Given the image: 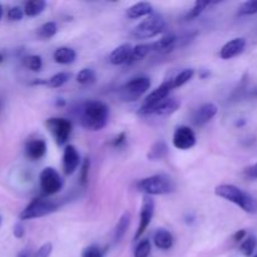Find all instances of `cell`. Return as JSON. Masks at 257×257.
Listing matches in <instances>:
<instances>
[{
    "mask_svg": "<svg viewBox=\"0 0 257 257\" xmlns=\"http://www.w3.org/2000/svg\"><path fill=\"white\" fill-rule=\"evenodd\" d=\"M82 257H103V252L98 245H89L82 251Z\"/></svg>",
    "mask_w": 257,
    "mask_h": 257,
    "instance_id": "obj_35",
    "label": "cell"
},
{
    "mask_svg": "<svg viewBox=\"0 0 257 257\" xmlns=\"http://www.w3.org/2000/svg\"><path fill=\"white\" fill-rule=\"evenodd\" d=\"M153 14L152 4L147 2L136 3L127 9V17L130 19H140L143 17H151Z\"/></svg>",
    "mask_w": 257,
    "mask_h": 257,
    "instance_id": "obj_19",
    "label": "cell"
},
{
    "mask_svg": "<svg viewBox=\"0 0 257 257\" xmlns=\"http://www.w3.org/2000/svg\"><path fill=\"white\" fill-rule=\"evenodd\" d=\"M176 186L172 178L166 175H153L137 182V190L146 196H163L172 193Z\"/></svg>",
    "mask_w": 257,
    "mask_h": 257,
    "instance_id": "obj_3",
    "label": "cell"
},
{
    "mask_svg": "<svg viewBox=\"0 0 257 257\" xmlns=\"http://www.w3.org/2000/svg\"><path fill=\"white\" fill-rule=\"evenodd\" d=\"M70 79V74L67 72H59L57 74H54L53 77H50L49 79L45 80V85L50 88H60L62 85H64L68 80Z\"/></svg>",
    "mask_w": 257,
    "mask_h": 257,
    "instance_id": "obj_28",
    "label": "cell"
},
{
    "mask_svg": "<svg viewBox=\"0 0 257 257\" xmlns=\"http://www.w3.org/2000/svg\"><path fill=\"white\" fill-rule=\"evenodd\" d=\"M80 166V155L73 145L65 146L63 152V171L65 176H72Z\"/></svg>",
    "mask_w": 257,
    "mask_h": 257,
    "instance_id": "obj_13",
    "label": "cell"
},
{
    "mask_svg": "<svg viewBox=\"0 0 257 257\" xmlns=\"http://www.w3.org/2000/svg\"><path fill=\"white\" fill-rule=\"evenodd\" d=\"M256 247H257V238L253 235H250V236H247V237H246L242 242H241L240 251L243 256L250 257L253 255Z\"/></svg>",
    "mask_w": 257,
    "mask_h": 257,
    "instance_id": "obj_27",
    "label": "cell"
},
{
    "mask_svg": "<svg viewBox=\"0 0 257 257\" xmlns=\"http://www.w3.org/2000/svg\"><path fill=\"white\" fill-rule=\"evenodd\" d=\"M255 94L257 95V88H256V89H255Z\"/></svg>",
    "mask_w": 257,
    "mask_h": 257,
    "instance_id": "obj_45",
    "label": "cell"
},
{
    "mask_svg": "<svg viewBox=\"0 0 257 257\" xmlns=\"http://www.w3.org/2000/svg\"><path fill=\"white\" fill-rule=\"evenodd\" d=\"M215 193L218 197L238 206L241 210L247 213H255L257 211V203L251 195L238 188L235 185H220L215 188Z\"/></svg>",
    "mask_w": 257,
    "mask_h": 257,
    "instance_id": "obj_2",
    "label": "cell"
},
{
    "mask_svg": "<svg viewBox=\"0 0 257 257\" xmlns=\"http://www.w3.org/2000/svg\"><path fill=\"white\" fill-rule=\"evenodd\" d=\"M197 142L195 132L188 125H180L175 130L172 137V143L175 148L180 151H188L193 148Z\"/></svg>",
    "mask_w": 257,
    "mask_h": 257,
    "instance_id": "obj_10",
    "label": "cell"
},
{
    "mask_svg": "<svg viewBox=\"0 0 257 257\" xmlns=\"http://www.w3.org/2000/svg\"><path fill=\"white\" fill-rule=\"evenodd\" d=\"M246 237H247V236H246V231L240 230V231H237L235 235H233V241H235V242H240V241L242 242Z\"/></svg>",
    "mask_w": 257,
    "mask_h": 257,
    "instance_id": "obj_41",
    "label": "cell"
},
{
    "mask_svg": "<svg viewBox=\"0 0 257 257\" xmlns=\"http://www.w3.org/2000/svg\"><path fill=\"white\" fill-rule=\"evenodd\" d=\"M58 208V203L44 197H37L20 212L19 218L22 221L40 218L44 216L55 212Z\"/></svg>",
    "mask_w": 257,
    "mask_h": 257,
    "instance_id": "obj_5",
    "label": "cell"
},
{
    "mask_svg": "<svg viewBox=\"0 0 257 257\" xmlns=\"http://www.w3.org/2000/svg\"><path fill=\"white\" fill-rule=\"evenodd\" d=\"M252 257H257V253H255V255H253Z\"/></svg>",
    "mask_w": 257,
    "mask_h": 257,
    "instance_id": "obj_46",
    "label": "cell"
},
{
    "mask_svg": "<svg viewBox=\"0 0 257 257\" xmlns=\"http://www.w3.org/2000/svg\"><path fill=\"white\" fill-rule=\"evenodd\" d=\"M245 175L250 178H257V163L250 166L245 170Z\"/></svg>",
    "mask_w": 257,
    "mask_h": 257,
    "instance_id": "obj_40",
    "label": "cell"
},
{
    "mask_svg": "<svg viewBox=\"0 0 257 257\" xmlns=\"http://www.w3.org/2000/svg\"><path fill=\"white\" fill-rule=\"evenodd\" d=\"M45 127L49 131L58 146H64L72 135L73 124L69 119L62 117L48 118L45 120Z\"/></svg>",
    "mask_w": 257,
    "mask_h": 257,
    "instance_id": "obj_6",
    "label": "cell"
},
{
    "mask_svg": "<svg viewBox=\"0 0 257 257\" xmlns=\"http://www.w3.org/2000/svg\"><path fill=\"white\" fill-rule=\"evenodd\" d=\"M2 15H3V8L2 5H0V19H2Z\"/></svg>",
    "mask_w": 257,
    "mask_h": 257,
    "instance_id": "obj_44",
    "label": "cell"
},
{
    "mask_svg": "<svg viewBox=\"0 0 257 257\" xmlns=\"http://www.w3.org/2000/svg\"><path fill=\"white\" fill-rule=\"evenodd\" d=\"M167 155H168L167 143H166L165 141H157V142L153 143L152 147H151L150 152H148L147 155V158L150 161H160V160H163Z\"/></svg>",
    "mask_w": 257,
    "mask_h": 257,
    "instance_id": "obj_23",
    "label": "cell"
},
{
    "mask_svg": "<svg viewBox=\"0 0 257 257\" xmlns=\"http://www.w3.org/2000/svg\"><path fill=\"white\" fill-rule=\"evenodd\" d=\"M25 153L33 161H38L43 158L47 153V142L44 140H30L25 145Z\"/></svg>",
    "mask_w": 257,
    "mask_h": 257,
    "instance_id": "obj_17",
    "label": "cell"
},
{
    "mask_svg": "<svg viewBox=\"0 0 257 257\" xmlns=\"http://www.w3.org/2000/svg\"><path fill=\"white\" fill-rule=\"evenodd\" d=\"M124 137H125V135H124V133H120V135L118 136L117 138H115V140H114V142H112V145H113V146H115V147H118V146H119L120 143H123V142H124V140H125Z\"/></svg>",
    "mask_w": 257,
    "mask_h": 257,
    "instance_id": "obj_42",
    "label": "cell"
},
{
    "mask_svg": "<svg viewBox=\"0 0 257 257\" xmlns=\"http://www.w3.org/2000/svg\"><path fill=\"white\" fill-rule=\"evenodd\" d=\"M130 225H131V215L128 212H124L122 216H120L117 225H115L114 227V235H113V237H114V242H120V241L123 240V237H124L125 233H127Z\"/></svg>",
    "mask_w": 257,
    "mask_h": 257,
    "instance_id": "obj_22",
    "label": "cell"
},
{
    "mask_svg": "<svg viewBox=\"0 0 257 257\" xmlns=\"http://www.w3.org/2000/svg\"><path fill=\"white\" fill-rule=\"evenodd\" d=\"M153 215H155V200L151 196L143 197L142 206H141L140 212V223H138L137 231L135 233V240L137 241L141 236L145 233V231L150 227L152 222Z\"/></svg>",
    "mask_w": 257,
    "mask_h": 257,
    "instance_id": "obj_9",
    "label": "cell"
},
{
    "mask_svg": "<svg viewBox=\"0 0 257 257\" xmlns=\"http://www.w3.org/2000/svg\"><path fill=\"white\" fill-rule=\"evenodd\" d=\"M246 48V39L245 38H233L230 42L223 44V47L220 50L221 59L228 60L232 58L237 57L241 53H243Z\"/></svg>",
    "mask_w": 257,
    "mask_h": 257,
    "instance_id": "obj_14",
    "label": "cell"
},
{
    "mask_svg": "<svg viewBox=\"0 0 257 257\" xmlns=\"http://www.w3.org/2000/svg\"><path fill=\"white\" fill-rule=\"evenodd\" d=\"M133 47L130 43H124V44L119 45V47L115 48L112 53L109 54V63L113 65H123L128 64L131 59V55H132Z\"/></svg>",
    "mask_w": 257,
    "mask_h": 257,
    "instance_id": "obj_16",
    "label": "cell"
},
{
    "mask_svg": "<svg viewBox=\"0 0 257 257\" xmlns=\"http://www.w3.org/2000/svg\"><path fill=\"white\" fill-rule=\"evenodd\" d=\"M173 242H175V238H173V235L166 228H160L155 232L153 235V243L157 248L163 251H167L170 248H172Z\"/></svg>",
    "mask_w": 257,
    "mask_h": 257,
    "instance_id": "obj_18",
    "label": "cell"
},
{
    "mask_svg": "<svg viewBox=\"0 0 257 257\" xmlns=\"http://www.w3.org/2000/svg\"><path fill=\"white\" fill-rule=\"evenodd\" d=\"M89 168H90V162L88 158H85L82 163V167H80V182L82 185H87L88 182V177H89Z\"/></svg>",
    "mask_w": 257,
    "mask_h": 257,
    "instance_id": "obj_37",
    "label": "cell"
},
{
    "mask_svg": "<svg viewBox=\"0 0 257 257\" xmlns=\"http://www.w3.org/2000/svg\"><path fill=\"white\" fill-rule=\"evenodd\" d=\"M172 89H173L172 79L163 82L160 87L156 88L153 92H151L150 94L146 97L145 102L142 103V105H141L140 108V114L141 113L146 112V110H148L150 108L155 107L156 104H158V103H161L162 100H165L166 98H168V95H170L171 90Z\"/></svg>",
    "mask_w": 257,
    "mask_h": 257,
    "instance_id": "obj_11",
    "label": "cell"
},
{
    "mask_svg": "<svg viewBox=\"0 0 257 257\" xmlns=\"http://www.w3.org/2000/svg\"><path fill=\"white\" fill-rule=\"evenodd\" d=\"M180 100L176 98H166L161 103L156 104L155 107L150 108L146 112L141 113L142 115H157V117H167V115L173 114L176 110L180 108Z\"/></svg>",
    "mask_w": 257,
    "mask_h": 257,
    "instance_id": "obj_12",
    "label": "cell"
},
{
    "mask_svg": "<svg viewBox=\"0 0 257 257\" xmlns=\"http://www.w3.org/2000/svg\"><path fill=\"white\" fill-rule=\"evenodd\" d=\"M39 183L40 190L43 191V195L45 196L55 195L63 188L62 176L53 167H45L40 172Z\"/></svg>",
    "mask_w": 257,
    "mask_h": 257,
    "instance_id": "obj_8",
    "label": "cell"
},
{
    "mask_svg": "<svg viewBox=\"0 0 257 257\" xmlns=\"http://www.w3.org/2000/svg\"><path fill=\"white\" fill-rule=\"evenodd\" d=\"M152 52V44H138L133 47L132 55L128 62V64H135V63L140 62V60L145 59L150 53Z\"/></svg>",
    "mask_w": 257,
    "mask_h": 257,
    "instance_id": "obj_25",
    "label": "cell"
},
{
    "mask_svg": "<svg viewBox=\"0 0 257 257\" xmlns=\"http://www.w3.org/2000/svg\"><path fill=\"white\" fill-rule=\"evenodd\" d=\"M23 65L33 72H39L43 67V60L39 55H28L23 58Z\"/></svg>",
    "mask_w": 257,
    "mask_h": 257,
    "instance_id": "obj_31",
    "label": "cell"
},
{
    "mask_svg": "<svg viewBox=\"0 0 257 257\" xmlns=\"http://www.w3.org/2000/svg\"><path fill=\"white\" fill-rule=\"evenodd\" d=\"M0 222H2V217H0Z\"/></svg>",
    "mask_w": 257,
    "mask_h": 257,
    "instance_id": "obj_47",
    "label": "cell"
},
{
    "mask_svg": "<svg viewBox=\"0 0 257 257\" xmlns=\"http://www.w3.org/2000/svg\"><path fill=\"white\" fill-rule=\"evenodd\" d=\"M238 14L240 15H252L257 14V0H250V2H245L238 9Z\"/></svg>",
    "mask_w": 257,
    "mask_h": 257,
    "instance_id": "obj_34",
    "label": "cell"
},
{
    "mask_svg": "<svg viewBox=\"0 0 257 257\" xmlns=\"http://www.w3.org/2000/svg\"><path fill=\"white\" fill-rule=\"evenodd\" d=\"M212 4L211 2H202V0H197V2L195 3V5H193L192 9L190 10V12L186 14L185 19L186 20H192V19H196V18L200 17L201 14H202L203 10L206 9L207 7H210V5Z\"/></svg>",
    "mask_w": 257,
    "mask_h": 257,
    "instance_id": "obj_32",
    "label": "cell"
},
{
    "mask_svg": "<svg viewBox=\"0 0 257 257\" xmlns=\"http://www.w3.org/2000/svg\"><path fill=\"white\" fill-rule=\"evenodd\" d=\"M13 233H14V236L17 238H22L23 236L25 235V228L22 222H18L17 225L14 226V228H13Z\"/></svg>",
    "mask_w": 257,
    "mask_h": 257,
    "instance_id": "obj_39",
    "label": "cell"
},
{
    "mask_svg": "<svg viewBox=\"0 0 257 257\" xmlns=\"http://www.w3.org/2000/svg\"><path fill=\"white\" fill-rule=\"evenodd\" d=\"M151 87V80L147 77H136L128 80L120 87L119 97L124 102H135L145 94Z\"/></svg>",
    "mask_w": 257,
    "mask_h": 257,
    "instance_id": "obj_7",
    "label": "cell"
},
{
    "mask_svg": "<svg viewBox=\"0 0 257 257\" xmlns=\"http://www.w3.org/2000/svg\"><path fill=\"white\" fill-rule=\"evenodd\" d=\"M58 32V27L54 22H48L44 23L42 27H39V29L37 30L38 37L42 38V39H50V38L54 37Z\"/></svg>",
    "mask_w": 257,
    "mask_h": 257,
    "instance_id": "obj_29",
    "label": "cell"
},
{
    "mask_svg": "<svg viewBox=\"0 0 257 257\" xmlns=\"http://www.w3.org/2000/svg\"><path fill=\"white\" fill-rule=\"evenodd\" d=\"M195 75V70L191 69V68H187V69H183L182 72L178 73L175 78L172 79V85H173V89L176 88H180L182 85H185L186 83L190 82L191 79L193 78Z\"/></svg>",
    "mask_w": 257,
    "mask_h": 257,
    "instance_id": "obj_26",
    "label": "cell"
},
{
    "mask_svg": "<svg viewBox=\"0 0 257 257\" xmlns=\"http://www.w3.org/2000/svg\"><path fill=\"white\" fill-rule=\"evenodd\" d=\"M45 7H47V3L44 0H30V2L25 3L24 14L30 18L38 17V15L44 12Z\"/></svg>",
    "mask_w": 257,
    "mask_h": 257,
    "instance_id": "obj_24",
    "label": "cell"
},
{
    "mask_svg": "<svg viewBox=\"0 0 257 257\" xmlns=\"http://www.w3.org/2000/svg\"><path fill=\"white\" fill-rule=\"evenodd\" d=\"M80 124L88 131L103 130L109 119V108L100 100H88L83 103L79 113Z\"/></svg>",
    "mask_w": 257,
    "mask_h": 257,
    "instance_id": "obj_1",
    "label": "cell"
},
{
    "mask_svg": "<svg viewBox=\"0 0 257 257\" xmlns=\"http://www.w3.org/2000/svg\"><path fill=\"white\" fill-rule=\"evenodd\" d=\"M77 58V53H75L74 49L69 47H60L58 48L57 50L53 54V59H54L55 63L62 65H68L72 64L73 62Z\"/></svg>",
    "mask_w": 257,
    "mask_h": 257,
    "instance_id": "obj_21",
    "label": "cell"
},
{
    "mask_svg": "<svg viewBox=\"0 0 257 257\" xmlns=\"http://www.w3.org/2000/svg\"><path fill=\"white\" fill-rule=\"evenodd\" d=\"M18 257H28V252H27V251H24V252L20 253V255L18 256Z\"/></svg>",
    "mask_w": 257,
    "mask_h": 257,
    "instance_id": "obj_43",
    "label": "cell"
},
{
    "mask_svg": "<svg viewBox=\"0 0 257 257\" xmlns=\"http://www.w3.org/2000/svg\"><path fill=\"white\" fill-rule=\"evenodd\" d=\"M176 45H177V37L173 34H168L161 38L157 42L152 43V52L160 53V54L170 53L175 49Z\"/></svg>",
    "mask_w": 257,
    "mask_h": 257,
    "instance_id": "obj_20",
    "label": "cell"
},
{
    "mask_svg": "<svg viewBox=\"0 0 257 257\" xmlns=\"http://www.w3.org/2000/svg\"><path fill=\"white\" fill-rule=\"evenodd\" d=\"M166 30V22L161 15L158 14H152L151 17H148L147 19H145L143 22H141L140 24L136 25L135 28L131 32L135 39H151V38H155L157 35L162 34Z\"/></svg>",
    "mask_w": 257,
    "mask_h": 257,
    "instance_id": "obj_4",
    "label": "cell"
},
{
    "mask_svg": "<svg viewBox=\"0 0 257 257\" xmlns=\"http://www.w3.org/2000/svg\"><path fill=\"white\" fill-rule=\"evenodd\" d=\"M52 251H53V245L50 242H47L38 248L37 252L33 255V257H49L52 255Z\"/></svg>",
    "mask_w": 257,
    "mask_h": 257,
    "instance_id": "obj_38",
    "label": "cell"
},
{
    "mask_svg": "<svg viewBox=\"0 0 257 257\" xmlns=\"http://www.w3.org/2000/svg\"><path fill=\"white\" fill-rule=\"evenodd\" d=\"M24 17V9H22L20 7H13L10 8L9 12H8V18L12 22H18V20H22Z\"/></svg>",
    "mask_w": 257,
    "mask_h": 257,
    "instance_id": "obj_36",
    "label": "cell"
},
{
    "mask_svg": "<svg viewBox=\"0 0 257 257\" xmlns=\"http://www.w3.org/2000/svg\"><path fill=\"white\" fill-rule=\"evenodd\" d=\"M77 82L82 85H88L93 84L95 82V73L94 70L90 69V68H83L82 70H79V73L77 74Z\"/></svg>",
    "mask_w": 257,
    "mask_h": 257,
    "instance_id": "obj_30",
    "label": "cell"
},
{
    "mask_svg": "<svg viewBox=\"0 0 257 257\" xmlns=\"http://www.w3.org/2000/svg\"><path fill=\"white\" fill-rule=\"evenodd\" d=\"M218 112L217 105L213 104V103H205V104L201 105L195 113H193L192 122L193 124L198 125V127H202L206 123L210 122Z\"/></svg>",
    "mask_w": 257,
    "mask_h": 257,
    "instance_id": "obj_15",
    "label": "cell"
},
{
    "mask_svg": "<svg viewBox=\"0 0 257 257\" xmlns=\"http://www.w3.org/2000/svg\"><path fill=\"white\" fill-rule=\"evenodd\" d=\"M135 257H148L151 255V242L150 240L145 238L141 240L140 243L135 248Z\"/></svg>",
    "mask_w": 257,
    "mask_h": 257,
    "instance_id": "obj_33",
    "label": "cell"
}]
</instances>
